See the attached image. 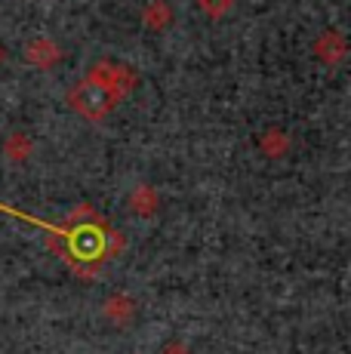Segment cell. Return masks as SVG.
<instances>
[{
	"instance_id": "cell-1",
	"label": "cell",
	"mask_w": 351,
	"mask_h": 354,
	"mask_svg": "<svg viewBox=\"0 0 351 354\" xmlns=\"http://www.w3.org/2000/svg\"><path fill=\"white\" fill-rule=\"evenodd\" d=\"M68 102H71V108L80 114V118L99 120V118H105V114H111V108L117 105V96L111 93V86L102 84V80L93 74V77L84 80V84L74 86Z\"/></svg>"
},
{
	"instance_id": "cell-2",
	"label": "cell",
	"mask_w": 351,
	"mask_h": 354,
	"mask_svg": "<svg viewBox=\"0 0 351 354\" xmlns=\"http://www.w3.org/2000/svg\"><path fill=\"white\" fill-rule=\"evenodd\" d=\"M53 56H59V50H53L50 44H46V40H37V44H31L28 46V59L31 62H37L40 68H46L53 62Z\"/></svg>"
},
{
	"instance_id": "cell-3",
	"label": "cell",
	"mask_w": 351,
	"mask_h": 354,
	"mask_svg": "<svg viewBox=\"0 0 351 354\" xmlns=\"http://www.w3.org/2000/svg\"><path fill=\"white\" fill-rule=\"evenodd\" d=\"M200 6H204V10L210 12L213 19H219L222 12H225L228 6H231V0H200Z\"/></svg>"
}]
</instances>
